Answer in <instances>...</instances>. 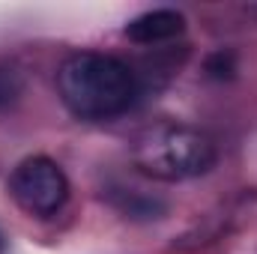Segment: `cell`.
I'll use <instances>...</instances> for the list:
<instances>
[{
	"instance_id": "1",
	"label": "cell",
	"mask_w": 257,
	"mask_h": 254,
	"mask_svg": "<svg viewBox=\"0 0 257 254\" xmlns=\"http://www.w3.org/2000/svg\"><path fill=\"white\" fill-rule=\"evenodd\" d=\"M57 93L72 117L102 123L126 114L141 87L135 72L120 57L102 51H75L57 69Z\"/></svg>"
},
{
	"instance_id": "2",
	"label": "cell",
	"mask_w": 257,
	"mask_h": 254,
	"mask_svg": "<svg viewBox=\"0 0 257 254\" xmlns=\"http://www.w3.org/2000/svg\"><path fill=\"white\" fill-rule=\"evenodd\" d=\"M218 162L215 141L194 126L159 123L135 138L132 165L159 183H186L209 174Z\"/></svg>"
},
{
	"instance_id": "3",
	"label": "cell",
	"mask_w": 257,
	"mask_h": 254,
	"mask_svg": "<svg viewBox=\"0 0 257 254\" xmlns=\"http://www.w3.org/2000/svg\"><path fill=\"white\" fill-rule=\"evenodd\" d=\"M6 191L21 212L33 218H51L69 200V177L54 159L27 156L12 168Z\"/></svg>"
},
{
	"instance_id": "4",
	"label": "cell",
	"mask_w": 257,
	"mask_h": 254,
	"mask_svg": "<svg viewBox=\"0 0 257 254\" xmlns=\"http://www.w3.org/2000/svg\"><path fill=\"white\" fill-rule=\"evenodd\" d=\"M186 30V15L180 9H150L141 12L138 18H132L126 24V36L138 45H159L168 39H177Z\"/></svg>"
},
{
	"instance_id": "5",
	"label": "cell",
	"mask_w": 257,
	"mask_h": 254,
	"mask_svg": "<svg viewBox=\"0 0 257 254\" xmlns=\"http://www.w3.org/2000/svg\"><path fill=\"white\" fill-rule=\"evenodd\" d=\"M111 203L128 215V218H162L165 215V209H168V203L162 200V197H156V194H147V191H138V189H117L111 191Z\"/></svg>"
},
{
	"instance_id": "6",
	"label": "cell",
	"mask_w": 257,
	"mask_h": 254,
	"mask_svg": "<svg viewBox=\"0 0 257 254\" xmlns=\"http://www.w3.org/2000/svg\"><path fill=\"white\" fill-rule=\"evenodd\" d=\"M24 96V78L15 66L0 63V111L12 108Z\"/></svg>"
}]
</instances>
